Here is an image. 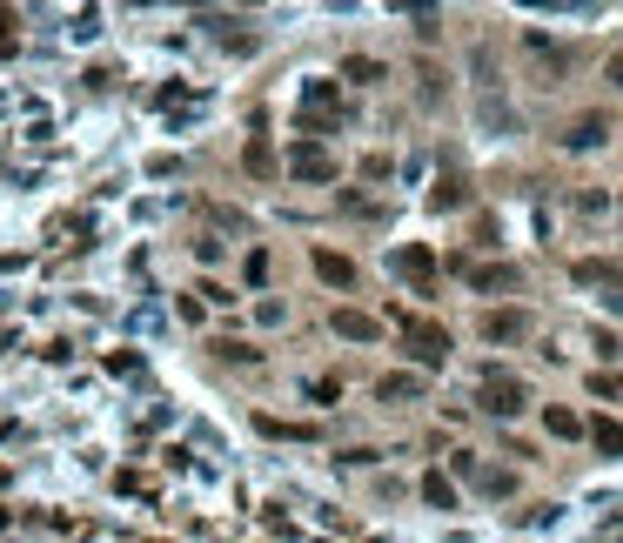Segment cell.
<instances>
[{
  "label": "cell",
  "mask_w": 623,
  "mask_h": 543,
  "mask_svg": "<svg viewBox=\"0 0 623 543\" xmlns=\"http://www.w3.org/2000/svg\"><path fill=\"white\" fill-rule=\"evenodd\" d=\"M289 175L295 181H335V155L322 148V141H302V148L289 155Z\"/></svg>",
  "instance_id": "obj_3"
},
{
  "label": "cell",
  "mask_w": 623,
  "mask_h": 543,
  "mask_svg": "<svg viewBox=\"0 0 623 543\" xmlns=\"http://www.w3.org/2000/svg\"><path fill=\"white\" fill-rule=\"evenodd\" d=\"M476 403L490 409V416H516V409L530 403V389L516 383L510 369H483V383H476Z\"/></svg>",
  "instance_id": "obj_2"
},
{
  "label": "cell",
  "mask_w": 623,
  "mask_h": 543,
  "mask_svg": "<svg viewBox=\"0 0 623 543\" xmlns=\"http://www.w3.org/2000/svg\"><path fill=\"white\" fill-rule=\"evenodd\" d=\"M610 81H617V88H623V54H610Z\"/></svg>",
  "instance_id": "obj_23"
},
{
  "label": "cell",
  "mask_w": 623,
  "mask_h": 543,
  "mask_svg": "<svg viewBox=\"0 0 623 543\" xmlns=\"http://www.w3.org/2000/svg\"><path fill=\"white\" fill-rule=\"evenodd\" d=\"M402 342H409V356L423 362V369H443V362H449V329H443V322L409 316V322H402Z\"/></svg>",
  "instance_id": "obj_1"
},
{
  "label": "cell",
  "mask_w": 623,
  "mask_h": 543,
  "mask_svg": "<svg viewBox=\"0 0 623 543\" xmlns=\"http://www.w3.org/2000/svg\"><path fill=\"white\" fill-rule=\"evenodd\" d=\"M335 336H342V342H376V336H382V322H376V316H362V309H335Z\"/></svg>",
  "instance_id": "obj_6"
},
{
  "label": "cell",
  "mask_w": 623,
  "mask_h": 543,
  "mask_svg": "<svg viewBox=\"0 0 623 543\" xmlns=\"http://www.w3.org/2000/svg\"><path fill=\"white\" fill-rule=\"evenodd\" d=\"M603 135H610V121H603V114H583V121H570V135L563 141H570V148H597Z\"/></svg>",
  "instance_id": "obj_9"
},
{
  "label": "cell",
  "mask_w": 623,
  "mask_h": 543,
  "mask_svg": "<svg viewBox=\"0 0 623 543\" xmlns=\"http://www.w3.org/2000/svg\"><path fill=\"white\" fill-rule=\"evenodd\" d=\"M215 356H228V362H248V356H262V349H248V342H235V336H222V342H215Z\"/></svg>",
  "instance_id": "obj_19"
},
{
  "label": "cell",
  "mask_w": 623,
  "mask_h": 543,
  "mask_svg": "<svg viewBox=\"0 0 623 543\" xmlns=\"http://www.w3.org/2000/svg\"><path fill=\"white\" fill-rule=\"evenodd\" d=\"M456 202H463V181L449 175V181H443V188H436V208H456Z\"/></svg>",
  "instance_id": "obj_21"
},
{
  "label": "cell",
  "mask_w": 623,
  "mask_h": 543,
  "mask_svg": "<svg viewBox=\"0 0 623 543\" xmlns=\"http://www.w3.org/2000/svg\"><path fill=\"white\" fill-rule=\"evenodd\" d=\"M590 396H610V403H623V376H603V369H597V376H590Z\"/></svg>",
  "instance_id": "obj_18"
},
{
  "label": "cell",
  "mask_w": 623,
  "mask_h": 543,
  "mask_svg": "<svg viewBox=\"0 0 623 543\" xmlns=\"http://www.w3.org/2000/svg\"><path fill=\"white\" fill-rule=\"evenodd\" d=\"M396 269L409 275V282H423V289H429V275H436V255H429V249H402V255H396Z\"/></svg>",
  "instance_id": "obj_10"
},
{
  "label": "cell",
  "mask_w": 623,
  "mask_h": 543,
  "mask_svg": "<svg viewBox=\"0 0 623 543\" xmlns=\"http://www.w3.org/2000/svg\"><path fill=\"white\" fill-rule=\"evenodd\" d=\"M342 74H349V81H382V61H362V54H356Z\"/></svg>",
  "instance_id": "obj_20"
},
{
  "label": "cell",
  "mask_w": 623,
  "mask_h": 543,
  "mask_svg": "<svg viewBox=\"0 0 623 543\" xmlns=\"http://www.w3.org/2000/svg\"><path fill=\"white\" fill-rule=\"evenodd\" d=\"M469 282H476V289H483V295H496V289H516L523 275H516L510 262H483V269H469Z\"/></svg>",
  "instance_id": "obj_8"
},
{
  "label": "cell",
  "mask_w": 623,
  "mask_h": 543,
  "mask_svg": "<svg viewBox=\"0 0 623 543\" xmlns=\"http://www.w3.org/2000/svg\"><path fill=\"white\" fill-rule=\"evenodd\" d=\"M590 443H597L603 456H623V423H610V416H597V423H590Z\"/></svg>",
  "instance_id": "obj_12"
},
{
  "label": "cell",
  "mask_w": 623,
  "mask_h": 543,
  "mask_svg": "<svg viewBox=\"0 0 623 543\" xmlns=\"http://www.w3.org/2000/svg\"><path fill=\"white\" fill-rule=\"evenodd\" d=\"M543 423H550V436H583V416H577V409H543Z\"/></svg>",
  "instance_id": "obj_16"
},
{
  "label": "cell",
  "mask_w": 623,
  "mask_h": 543,
  "mask_svg": "<svg viewBox=\"0 0 623 543\" xmlns=\"http://www.w3.org/2000/svg\"><path fill=\"white\" fill-rule=\"evenodd\" d=\"M248 175H275V155H268V141H248Z\"/></svg>",
  "instance_id": "obj_17"
},
{
  "label": "cell",
  "mask_w": 623,
  "mask_h": 543,
  "mask_svg": "<svg viewBox=\"0 0 623 543\" xmlns=\"http://www.w3.org/2000/svg\"><path fill=\"white\" fill-rule=\"evenodd\" d=\"M302 114H309L315 128H335V88L329 81H309V88H302Z\"/></svg>",
  "instance_id": "obj_5"
},
{
  "label": "cell",
  "mask_w": 623,
  "mask_h": 543,
  "mask_svg": "<svg viewBox=\"0 0 623 543\" xmlns=\"http://www.w3.org/2000/svg\"><path fill=\"white\" fill-rule=\"evenodd\" d=\"M7 34H14V7H0V41H7Z\"/></svg>",
  "instance_id": "obj_22"
},
{
  "label": "cell",
  "mask_w": 623,
  "mask_h": 543,
  "mask_svg": "<svg viewBox=\"0 0 623 543\" xmlns=\"http://www.w3.org/2000/svg\"><path fill=\"white\" fill-rule=\"evenodd\" d=\"M423 497L436 503V510H456V483H449V476H436V470H429V476H423Z\"/></svg>",
  "instance_id": "obj_15"
},
{
  "label": "cell",
  "mask_w": 623,
  "mask_h": 543,
  "mask_svg": "<svg viewBox=\"0 0 623 543\" xmlns=\"http://www.w3.org/2000/svg\"><path fill=\"white\" fill-rule=\"evenodd\" d=\"M530 336V316L523 309H490L483 316V342H523Z\"/></svg>",
  "instance_id": "obj_4"
},
{
  "label": "cell",
  "mask_w": 623,
  "mask_h": 543,
  "mask_svg": "<svg viewBox=\"0 0 623 543\" xmlns=\"http://www.w3.org/2000/svg\"><path fill=\"white\" fill-rule=\"evenodd\" d=\"M376 396L382 403H409V396H423V376H382Z\"/></svg>",
  "instance_id": "obj_11"
},
{
  "label": "cell",
  "mask_w": 623,
  "mask_h": 543,
  "mask_svg": "<svg viewBox=\"0 0 623 543\" xmlns=\"http://www.w3.org/2000/svg\"><path fill=\"white\" fill-rule=\"evenodd\" d=\"M315 275H322L329 289H349V282H356V262H349V255H335V249H315Z\"/></svg>",
  "instance_id": "obj_7"
},
{
  "label": "cell",
  "mask_w": 623,
  "mask_h": 543,
  "mask_svg": "<svg viewBox=\"0 0 623 543\" xmlns=\"http://www.w3.org/2000/svg\"><path fill=\"white\" fill-rule=\"evenodd\" d=\"M577 282H610V289H623V262H577Z\"/></svg>",
  "instance_id": "obj_14"
},
{
  "label": "cell",
  "mask_w": 623,
  "mask_h": 543,
  "mask_svg": "<svg viewBox=\"0 0 623 543\" xmlns=\"http://www.w3.org/2000/svg\"><path fill=\"white\" fill-rule=\"evenodd\" d=\"M469 483H476L483 497H510V490H516V476H510V470H483V463H476V476H469Z\"/></svg>",
  "instance_id": "obj_13"
}]
</instances>
